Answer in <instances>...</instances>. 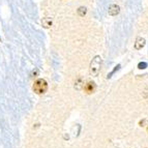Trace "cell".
Returning a JSON list of instances; mask_svg holds the SVG:
<instances>
[{
    "instance_id": "1",
    "label": "cell",
    "mask_w": 148,
    "mask_h": 148,
    "mask_svg": "<svg viewBox=\"0 0 148 148\" xmlns=\"http://www.w3.org/2000/svg\"><path fill=\"white\" fill-rule=\"evenodd\" d=\"M101 56H95L92 59L91 63H90V75L94 77L97 76L99 73V69H101Z\"/></svg>"
},
{
    "instance_id": "2",
    "label": "cell",
    "mask_w": 148,
    "mask_h": 148,
    "mask_svg": "<svg viewBox=\"0 0 148 148\" xmlns=\"http://www.w3.org/2000/svg\"><path fill=\"white\" fill-rule=\"evenodd\" d=\"M48 89V83L46 80L44 79H38L34 82V85H33V90H34L35 93L37 94H42L45 93Z\"/></svg>"
},
{
    "instance_id": "3",
    "label": "cell",
    "mask_w": 148,
    "mask_h": 148,
    "mask_svg": "<svg viewBox=\"0 0 148 148\" xmlns=\"http://www.w3.org/2000/svg\"><path fill=\"white\" fill-rule=\"evenodd\" d=\"M85 91L87 92V93H92V92H94V90H95V83L94 82H87L86 84H85Z\"/></svg>"
},
{
    "instance_id": "4",
    "label": "cell",
    "mask_w": 148,
    "mask_h": 148,
    "mask_svg": "<svg viewBox=\"0 0 148 148\" xmlns=\"http://www.w3.org/2000/svg\"><path fill=\"white\" fill-rule=\"evenodd\" d=\"M108 12L110 16H116L119 14V6L116 4H112L110 5V8L108 10Z\"/></svg>"
},
{
    "instance_id": "5",
    "label": "cell",
    "mask_w": 148,
    "mask_h": 148,
    "mask_svg": "<svg viewBox=\"0 0 148 148\" xmlns=\"http://www.w3.org/2000/svg\"><path fill=\"white\" fill-rule=\"evenodd\" d=\"M144 46H145V40L142 38V37H138L136 40V44H135V48L137 50H141Z\"/></svg>"
},
{
    "instance_id": "6",
    "label": "cell",
    "mask_w": 148,
    "mask_h": 148,
    "mask_svg": "<svg viewBox=\"0 0 148 148\" xmlns=\"http://www.w3.org/2000/svg\"><path fill=\"white\" fill-rule=\"evenodd\" d=\"M42 25H44L45 27L48 28V27H50V26L52 25V20H51L50 18H44V19L42 20Z\"/></svg>"
},
{
    "instance_id": "7",
    "label": "cell",
    "mask_w": 148,
    "mask_h": 148,
    "mask_svg": "<svg viewBox=\"0 0 148 148\" xmlns=\"http://www.w3.org/2000/svg\"><path fill=\"white\" fill-rule=\"evenodd\" d=\"M78 14H79L80 17H84V16L86 15V8H83V6L79 8V10H78Z\"/></svg>"
},
{
    "instance_id": "8",
    "label": "cell",
    "mask_w": 148,
    "mask_h": 148,
    "mask_svg": "<svg viewBox=\"0 0 148 148\" xmlns=\"http://www.w3.org/2000/svg\"><path fill=\"white\" fill-rule=\"evenodd\" d=\"M119 69H120V64H118V65H117V66H115V69H114L113 71H112V72H111V74H110V75H108V78H111V76H112V75H113L114 73L116 72V71H118Z\"/></svg>"
},
{
    "instance_id": "9",
    "label": "cell",
    "mask_w": 148,
    "mask_h": 148,
    "mask_svg": "<svg viewBox=\"0 0 148 148\" xmlns=\"http://www.w3.org/2000/svg\"><path fill=\"white\" fill-rule=\"evenodd\" d=\"M146 66H147V63H146V62H140L138 65L139 69H145Z\"/></svg>"
}]
</instances>
